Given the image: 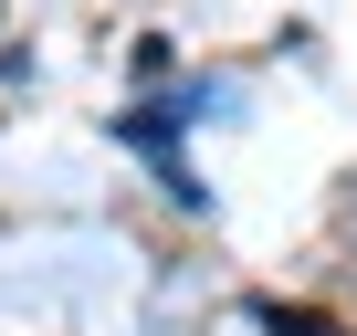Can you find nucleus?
<instances>
[{"label": "nucleus", "mask_w": 357, "mask_h": 336, "mask_svg": "<svg viewBox=\"0 0 357 336\" xmlns=\"http://www.w3.org/2000/svg\"><path fill=\"white\" fill-rule=\"evenodd\" d=\"M263 326H273V336H336L326 315H294V305H263Z\"/></svg>", "instance_id": "f257e3e1"}]
</instances>
